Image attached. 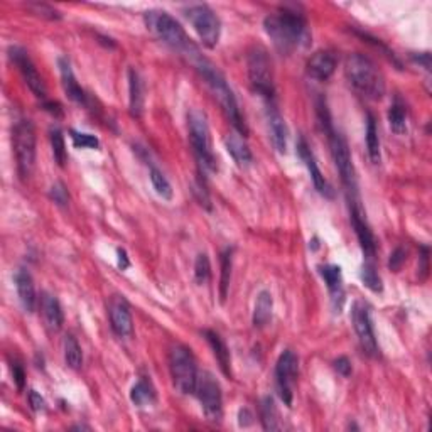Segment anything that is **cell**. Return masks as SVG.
I'll return each mask as SVG.
<instances>
[{
    "label": "cell",
    "mask_w": 432,
    "mask_h": 432,
    "mask_svg": "<svg viewBox=\"0 0 432 432\" xmlns=\"http://www.w3.org/2000/svg\"><path fill=\"white\" fill-rule=\"evenodd\" d=\"M194 393L206 417L218 422L223 415V393L220 382L210 372H199Z\"/></svg>",
    "instance_id": "obj_11"
},
{
    "label": "cell",
    "mask_w": 432,
    "mask_h": 432,
    "mask_svg": "<svg viewBox=\"0 0 432 432\" xmlns=\"http://www.w3.org/2000/svg\"><path fill=\"white\" fill-rule=\"evenodd\" d=\"M51 147H53L54 161L58 162V166L63 168L66 164V159H68V152H66L63 132H61L60 128H53L51 130Z\"/></svg>",
    "instance_id": "obj_35"
},
{
    "label": "cell",
    "mask_w": 432,
    "mask_h": 432,
    "mask_svg": "<svg viewBox=\"0 0 432 432\" xmlns=\"http://www.w3.org/2000/svg\"><path fill=\"white\" fill-rule=\"evenodd\" d=\"M63 351H65V361L69 368L80 370L83 365V353L80 343L72 335L65 336L63 342Z\"/></svg>",
    "instance_id": "obj_32"
},
{
    "label": "cell",
    "mask_w": 432,
    "mask_h": 432,
    "mask_svg": "<svg viewBox=\"0 0 432 432\" xmlns=\"http://www.w3.org/2000/svg\"><path fill=\"white\" fill-rule=\"evenodd\" d=\"M130 400L137 407H147L156 402V389L152 387L151 380L140 378L130 390Z\"/></svg>",
    "instance_id": "obj_28"
},
{
    "label": "cell",
    "mask_w": 432,
    "mask_h": 432,
    "mask_svg": "<svg viewBox=\"0 0 432 432\" xmlns=\"http://www.w3.org/2000/svg\"><path fill=\"white\" fill-rule=\"evenodd\" d=\"M299 375V358L292 350L282 351L276 365V387L285 405H292L294 385Z\"/></svg>",
    "instance_id": "obj_12"
},
{
    "label": "cell",
    "mask_w": 432,
    "mask_h": 432,
    "mask_svg": "<svg viewBox=\"0 0 432 432\" xmlns=\"http://www.w3.org/2000/svg\"><path fill=\"white\" fill-rule=\"evenodd\" d=\"M225 147L227 152L231 156V159H234L240 168H247V166H250L253 162L250 147H248V144L240 137V134H228L225 137Z\"/></svg>",
    "instance_id": "obj_23"
},
{
    "label": "cell",
    "mask_w": 432,
    "mask_h": 432,
    "mask_svg": "<svg viewBox=\"0 0 432 432\" xmlns=\"http://www.w3.org/2000/svg\"><path fill=\"white\" fill-rule=\"evenodd\" d=\"M336 66H338V58L333 51H316L313 56L307 60L306 72L316 81H328L333 76Z\"/></svg>",
    "instance_id": "obj_17"
},
{
    "label": "cell",
    "mask_w": 432,
    "mask_h": 432,
    "mask_svg": "<svg viewBox=\"0 0 432 432\" xmlns=\"http://www.w3.org/2000/svg\"><path fill=\"white\" fill-rule=\"evenodd\" d=\"M149 176H151V182H152V188L156 189V193L159 194L162 199H166V201H171L173 199V186L171 182L168 181V177L162 174L157 168H151V173H149Z\"/></svg>",
    "instance_id": "obj_33"
},
{
    "label": "cell",
    "mask_w": 432,
    "mask_h": 432,
    "mask_svg": "<svg viewBox=\"0 0 432 432\" xmlns=\"http://www.w3.org/2000/svg\"><path fill=\"white\" fill-rule=\"evenodd\" d=\"M15 282V289H18V296L20 304H22L24 311L27 313H32L36 307L37 297H36V288H34V281H32V276L27 272L26 269H19L14 276Z\"/></svg>",
    "instance_id": "obj_22"
},
{
    "label": "cell",
    "mask_w": 432,
    "mask_h": 432,
    "mask_svg": "<svg viewBox=\"0 0 432 432\" xmlns=\"http://www.w3.org/2000/svg\"><path fill=\"white\" fill-rule=\"evenodd\" d=\"M335 368L338 370V373H342L343 377H350L351 373V361L346 356H342L335 361Z\"/></svg>",
    "instance_id": "obj_43"
},
{
    "label": "cell",
    "mask_w": 432,
    "mask_h": 432,
    "mask_svg": "<svg viewBox=\"0 0 432 432\" xmlns=\"http://www.w3.org/2000/svg\"><path fill=\"white\" fill-rule=\"evenodd\" d=\"M128 103H130V114L134 117H140L144 110V85L140 74L134 68L128 72Z\"/></svg>",
    "instance_id": "obj_24"
},
{
    "label": "cell",
    "mask_w": 432,
    "mask_h": 432,
    "mask_svg": "<svg viewBox=\"0 0 432 432\" xmlns=\"http://www.w3.org/2000/svg\"><path fill=\"white\" fill-rule=\"evenodd\" d=\"M9 58L12 63L18 66L19 73L22 74L24 81H26L29 90H31L37 98L44 100L46 85L43 81V78H41L39 72H37L34 63H32V60L29 58L27 51H24L22 48H19V46H12V48H9Z\"/></svg>",
    "instance_id": "obj_15"
},
{
    "label": "cell",
    "mask_w": 432,
    "mask_h": 432,
    "mask_svg": "<svg viewBox=\"0 0 432 432\" xmlns=\"http://www.w3.org/2000/svg\"><path fill=\"white\" fill-rule=\"evenodd\" d=\"M12 147L18 161V171L22 180L31 176L36 162V130L31 120H19L12 130Z\"/></svg>",
    "instance_id": "obj_8"
},
{
    "label": "cell",
    "mask_w": 432,
    "mask_h": 432,
    "mask_svg": "<svg viewBox=\"0 0 432 432\" xmlns=\"http://www.w3.org/2000/svg\"><path fill=\"white\" fill-rule=\"evenodd\" d=\"M240 419H242V426H248V424H252V419H253V415L248 412L247 409H242L240 410Z\"/></svg>",
    "instance_id": "obj_47"
},
{
    "label": "cell",
    "mask_w": 432,
    "mask_h": 432,
    "mask_svg": "<svg viewBox=\"0 0 432 432\" xmlns=\"http://www.w3.org/2000/svg\"><path fill=\"white\" fill-rule=\"evenodd\" d=\"M186 12V18L198 32L201 43L206 48H215L220 43V36H222V22L216 12L206 4H196V6H189Z\"/></svg>",
    "instance_id": "obj_10"
},
{
    "label": "cell",
    "mask_w": 432,
    "mask_h": 432,
    "mask_svg": "<svg viewBox=\"0 0 432 432\" xmlns=\"http://www.w3.org/2000/svg\"><path fill=\"white\" fill-rule=\"evenodd\" d=\"M188 127L189 140L198 162L208 171H216L218 164H216L213 145H211V134L206 115L199 110H191L188 115Z\"/></svg>",
    "instance_id": "obj_6"
},
{
    "label": "cell",
    "mask_w": 432,
    "mask_h": 432,
    "mask_svg": "<svg viewBox=\"0 0 432 432\" xmlns=\"http://www.w3.org/2000/svg\"><path fill=\"white\" fill-rule=\"evenodd\" d=\"M39 306L46 321V326H48L51 331H60L61 328H63L65 314H63V307H61L58 297L49 292H43L39 299Z\"/></svg>",
    "instance_id": "obj_21"
},
{
    "label": "cell",
    "mask_w": 432,
    "mask_h": 432,
    "mask_svg": "<svg viewBox=\"0 0 432 432\" xmlns=\"http://www.w3.org/2000/svg\"><path fill=\"white\" fill-rule=\"evenodd\" d=\"M72 140L73 145L78 149H98L100 140L91 134H83V132L72 130Z\"/></svg>",
    "instance_id": "obj_38"
},
{
    "label": "cell",
    "mask_w": 432,
    "mask_h": 432,
    "mask_svg": "<svg viewBox=\"0 0 432 432\" xmlns=\"http://www.w3.org/2000/svg\"><path fill=\"white\" fill-rule=\"evenodd\" d=\"M264 27L276 49L282 54H292L309 44V31L304 15L296 9L282 7L279 12L269 14Z\"/></svg>",
    "instance_id": "obj_1"
},
{
    "label": "cell",
    "mask_w": 432,
    "mask_h": 432,
    "mask_svg": "<svg viewBox=\"0 0 432 432\" xmlns=\"http://www.w3.org/2000/svg\"><path fill=\"white\" fill-rule=\"evenodd\" d=\"M211 277V265L206 253H199L196 262H194V279L199 285L206 284Z\"/></svg>",
    "instance_id": "obj_37"
},
{
    "label": "cell",
    "mask_w": 432,
    "mask_h": 432,
    "mask_svg": "<svg viewBox=\"0 0 432 432\" xmlns=\"http://www.w3.org/2000/svg\"><path fill=\"white\" fill-rule=\"evenodd\" d=\"M328 134V140H330V149H331V156H333L335 166L338 169L339 176H342V181L344 184V188L348 191V196H353L356 193V174H355V166H353L351 159V152L350 147H348L346 139L336 132L333 126L328 127L324 130Z\"/></svg>",
    "instance_id": "obj_9"
},
{
    "label": "cell",
    "mask_w": 432,
    "mask_h": 432,
    "mask_svg": "<svg viewBox=\"0 0 432 432\" xmlns=\"http://www.w3.org/2000/svg\"><path fill=\"white\" fill-rule=\"evenodd\" d=\"M29 404H31L32 410H36V412H39V410L44 409V398L39 396V393L36 392V390H31L29 392Z\"/></svg>",
    "instance_id": "obj_44"
},
{
    "label": "cell",
    "mask_w": 432,
    "mask_h": 432,
    "mask_svg": "<svg viewBox=\"0 0 432 432\" xmlns=\"http://www.w3.org/2000/svg\"><path fill=\"white\" fill-rule=\"evenodd\" d=\"M351 321L355 326L356 336H358L361 350L365 351V355L377 358L380 355V348H378L375 333H373L372 319H370L368 307L363 302H355L351 311Z\"/></svg>",
    "instance_id": "obj_13"
},
{
    "label": "cell",
    "mask_w": 432,
    "mask_h": 432,
    "mask_svg": "<svg viewBox=\"0 0 432 432\" xmlns=\"http://www.w3.org/2000/svg\"><path fill=\"white\" fill-rule=\"evenodd\" d=\"M361 282H363L367 288L372 290V292H382V289H384V285H382V279L380 276H378L375 265H373L372 260L365 262L363 267H361Z\"/></svg>",
    "instance_id": "obj_34"
},
{
    "label": "cell",
    "mask_w": 432,
    "mask_h": 432,
    "mask_svg": "<svg viewBox=\"0 0 432 432\" xmlns=\"http://www.w3.org/2000/svg\"><path fill=\"white\" fill-rule=\"evenodd\" d=\"M319 274L326 282L328 289H330L331 297H333V302L336 304L339 299V302L343 304V276H342V269L338 265H321L319 267Z\"/></svg>",
    "instance_id": "obj_25"
},
{
    "label": "cell",
    "mask_w": 432,
    "mask_h": 432,
    "mask_svg": "<svg viewBox=\"0 0 432 432\" xmlns=\"http://www.w3.org/2000/svg\"><path fill=\"white\" fill-rule=\"evenodd\" d=\"M350 198V210H351V223L353 228H355V234L358 236V242L361 250H363L365 257L368 260H373L377 253V240L375 235H373L372 228H370L367 222V213L363 211V208L360 205L358 194H353Z\"/></svg>",
    "instance_id": "obj_14"
},
{
    "label": "cell",
    "mask_w": 432,
    "mask_h": 432,
    "mask_svg": "<svg viewBox=\"0 0 432 432\" xmlns=\"http://www.w3.org/2000/svg\"><path fill=\"white\" fill-rule=\"evenodd\" d=\"M189 61L193 63L194 68H196L199 76H201L203 80L206 81V85L210 86L211 93H213V97L218 100L220 107L223 108V112H225V115L231 122V126L238 130L240 135H247L248 130L243 122L242 114H240L238 103H236L234 91H231L227 78L223 76V73L220 72L210 60H206L201 53H198L196 56L191 58Z\"/></svg>",
    "instance_id": "obj_2"
},
{
    "label": "cell",
    "mask_w": 432,
    "mask_h": 432,
    "mask_svg": "<svg viewBox=\"0 0 432 432\" xmlns=\"http://www.w3.org/2000/svg\"><path fill=\"white\" fill-rule=\"evenodd\" d=\"M260 417H262V426H264L265 431H279L281 429L279 412H277L272 397H265L264 400H262Z\"/></svg>",
    "instance_id": "obj_31"
},
{
    "label": "cell",
    "mask_w": 432,
    "mask_h": 432,
    "mask_svg": "<svg viewBox=\"0 0 432 432\" xmlns=\"http://www.w3.org/2000/svg\"><path fill=\"white\" fill-rule=\"evenodd\" d=\"M169 370H171L174 387L181 393H194L198 382V367L193 353L184 344H176L169 353Z\"/></svg>",
    "instance_id": "obj_7"
},
{
    "label": "cell",
    "mask_w": 432,
    "mask_h": 432,
    "mask_svg": "<svg viewBox=\"0 0 432 432\" xmlns=\"http://www.w3.org/2000/svg\"><path fill=\"white\" fill-rule=\"evenodd\" d=\"M405 260H407V252H405V248L398 247V248H396V250H393L392 255H390L389 267L392 269L393 272H398V270L402 269V265L405 264Z\"/></svg>",
    "instance_id": "obj_41"
},
{
    "label": "cell",
    "mask_w": 432,
    "mask_h": 432,
    "mask_svg": "<svg viewBox=\"0 0 432 432\" xmlns=\"http://www.w3.org/2000/svg\"><path fill=\"white\" fill-rule=\"evenodd\" d=\"M119 267L122 270H126L130 267V262H128L127 252L122 250V248H119Z\"/></svg>",
    "instance_id": "obj_45"
},
{
    "label": "cell",
    "mask_w": 432,
    "mask_h": 432,
    "mask_svg": "<svg viewBox=\"0 0 432 432\" xmlns=\"http://www.w3.org/2000/svg\"><path fill=\"white\" fill-rule=\"evenodd\" d=\"M344 73H346L350 85L358 91L361 97L380 100L385 95L384 74L365 54H350L346 58V65H344Z\"/></svg>",
    "instance_id": "obj_3"
},
{
    "label": "cell",
    "mask_w": 432,
    "mask_h": 432,
    "mask_svg": "<svg viewBox=\"0 0 432 432\" xmlns=\"http://www.w3.org/2000/svg\"><path fill=\"white\" fill-rule=\"evenodd\" d=\"M272 311H274V299L269 290H262L257 296L255 309H253V326L265 328L272 321Z\"/></svg>",
    "instance_id": "obj_27"
},
{
    "label": "cell",
    "mask_w": 432,
    "mask_h": 432,
    "mask_svg": "<svg viewBox=\"0 0 432 432\" xmlns=\"http://www.w3.org/2000/svg\"><path fill=\"white\" fill-rule=\"evenodd\" d=\"M389 126L398 135L407 130V108L398 98L389 108Z\"/></svg>",
    "instance_id": "obj_30"
},
{
    "label": "cell",
    "mask_w": 432,
    "mask_h": 432,
    "mask_svg": "<svg viewBox=\"0 0 432 432\" xmlns=\"http://www.w3.org/2000/svg\"><path fill=\"white\" fill-rule=\"evenodd\" d=\"M108 316H110V326L114 333L126 338L134 333V321H132L130 307L123 297L115 296L108 304Z\"/></svg>",
    "instance_id": "obj_16"
},
{
    "label": "cell",
    "mask_w": 432,
    "mask_h": 432,
    "mask_svg": "<svg viewBox=\"0 0 432 432\" xmlns=\"http://www.w3.org/2000/svg\"><path fill=\"white\" fill-rule=\"evenodd\" d=\"M12 377H14L15 385L19 390L24 389V382H26V372L19 363H12Z\"/></svg>",
    "instance_id": "obj_42"
},
{
    "label": "cell",
    "mask_w": 432,
    "mask_h": 432,
    "mask_svg": "<svg viewBox=\"0 0 432 432\" xmlns=\"http://www.w3.org/2000/svg\"><path fill=\"white\" fill-rule=\"evenodd\" d=\"M267 126L274 149L279 154H285V151H288L289 130L288 126H285L284 117H282L281 112L277 110V107L274 105V102L269 103L267 108Z\"/></svg>",
    "instance_id": "obj_18"
},
{
    "label": "cell",
    "mask_w": 432,
    "mask_h": 432,
    "mask_svg": "<svg viewBox=\"0 0 432 432\" xmlns=\"http://www.w3.org/2000/svg\"><path fill=\"white\" fill-rule=\"evenodd\" d=\"M145 26L154 36H157L162 43L171 46L173 49L184 54L188 60L193 56H196L199 53L198 46L191 41V37L186 34V31L182 26L173 18L171 14H168L166 11H149L144 15Z\"/></svg>",
    "instance_id": "obj_4"
},
{
    "label": "cell",
    "mask_w": 432,
    "mask_h": 432,
    "mask_svg": "<svg viewBox=\"0 0 432 432\" xmlns=\"http://www.w3.org/2000/svg\"><path fill=\"white\" fill-rule=\"evenodd\" d=\"M49 196H51L54 199V203H58L60 206L68 205L69 196L63 182H56V184L51 188V191H49Z\"/></svg>",
    "instance_id": "obj_40"
},
{
    "label": "cell",
    "mask_w": 432,
    "mask_h": 432,
    "mask_svg": "<svg viewBox=\"0 0 432 432\" xmlns=\"http://www.w3.org/2000/svg\"><path fill=\"white\" fill-rule=\"evenodd\" d=\"M58 66H60L61 83H63L66 97L72 100V102L78 103V105H85L86 93L80 86V83L76 81V76H74L69 61L66 60V58H60V60H58Z\"/></svg>",
    "instance_id": "obj_20"
},
{
    "label": "cell",
    "mask_w": 432,
    "mask_h": 432,
    "mask_svg": "<svg viewBox=\"0 0 432 432\" xmlns=\"http://www.w3.org/2000/svg\"><path fill=\"white\" fill-rule=\"evenodd\" d=\"M231 279V250L228 248L222 255V279H220V296H222V302H225L228 294V285H230Z\"/></svg>",
    "instance_id": "obj_36"
},
{
    "label": "cell",
    "mask_w": 432,
    "mask_h": 432,
    "mask_svg": "<svg viewBox=\"0 0 432 432\" xmlns=\"http://www.w3.org/2000/svg\"><path fill=\"white\" fill-rule=\"evenodd\" d=\"M415 61H417V63H422L424 66H426V69H431V56H429V53L419 54V56H415Z\"/></svg>",
    "instance_id": "obj_46"
},
{
    "label": "cell",
    "mask_w": 432,
    "mask_h": 432,
    "mask_svg": "<svg viewBox=\"0 0 432 432\" xmlns=\"http://www.w3.org/2000/svg\"><path fill=\"white\" fill-rule=\"evenodd\" d=\"M247 72L250 80L252 90L259 97L267 100L269 103L274 102L276 97V85H274V69L272 60L264 48L257 46L248 53L247 58Z\"/></svg>",
    "instance_id": "obj_5"
},
{
    "label": "cell",
    "mask_w": 432,
    "mask_h": 432,
    "mask_svg": "<svg viewBox=\"0 0 432 432\" xmlns=\"http://www.w3.org/2000/svg\"><path fill=\"white\" fill-rule=\"evenodd\" d=\"M297 152H299V156H301V159L306 162L307 169H309V173H311V177H313L314 188L318 189V193H321L323 196H328V198L333 196V189H331L330 182L326 181V177L323 176L321 169H319L318 162H316L314 154L313 151H311V147L307 145L304 139H299Z\"/></svg>",
    "instance_id": "obj_19"
},
{
    "label": "cell",
    "mask_w": 432,
    "mask_h": 432,
    "mask_svg": "<svg viewBox=\"0 0 432 432\" xmlns=\"http://www.w3.org/2000/svg\"><path fill=\"white\" fill-rule=\"evenodd\" d=\"M205 338L208 344L211 346V350H213L216 360H218L220 368L223 370V373L225 375L230 377L231 375V358H230V351H228V346L225 344V342L222 339V336L218 333H215V331L206 330L205 331Z\"/></svg>",
    "instance_id": "obj_26"
},
{
    "label": "cell",
    "mask_w": 432,
    "mask_h": 432,
    "mask_svg": "<svg viewBox=\"0 0 432 432\" xmlns=\"http://www.w3.org/2000/svg\"><path fill=\"white\" fill-rule=\"evenodd\" d=\"M367 149L368 157L373 164H380L382 162V151H380V137H378L377 122L373 115H368L367 120Z\"/></svg>",
    "instance_id": "obj_29"
},
{
    "label": "cell",
    "mask_w": 432,
    "mask_h": 432,
    "mask_svg": "<svg viewBox=\"0 0 432 432\" xmlns=\"http://www.w3.org/2000/svg\"><path fill=\"white\" fill-rule=\"evenodd\" d=\"M29 9H31L34 14L37 15H43V18L48 19H61V14L56 9H53L51 6H46V4H39V2H32L29 4Z\"/></svg>",
    "instance_id": "obj_39"
}]
</instances>
